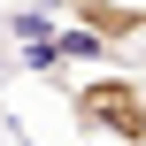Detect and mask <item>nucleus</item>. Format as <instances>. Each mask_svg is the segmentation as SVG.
I'll use <instances>...</instances> for the list:
<instances>
[{
    "label": "nucleus",
    "mask_w": 146,
    "mask_h": 146,
    "mask_svg": "<svg viewBox=\"0 0 146 146\" xmlns=\"http://www.w3.org/2000/svg\"><path fill=\"white\" fill-rule=\"evenodd\" d=\"M69 123L85 139H108V146H146V77H131V69L77 77L69 85Z\"/></svg>",
    "instance_id": "nucleus-1"
},
{
    "label": "nucleus",
    "mask_w": 146,
    "mask_h": 146,
    "mask_svg": "<svg viewBox=\"0 0 146 146\" xmlns=\"http://www.w3.org/2000/svg\"><path fill=\"white\" fill-rule=\"evenodd\" d=\"M69 23H85L92 38H108V46H139L146 38V8L139 0H54Z\"/></svg>",
    "instance_id": "nucleus-2"
},
{
    "label": "nucleus",
    "mask_w": 146,
    "mask_h": 146,
    "mask_svg": "<svg viewBox=\"0 0 146 146\" xmlns=\"http://www.w3.org/2000/svg\"><path fill=\"white\" fill-rule=\"evenodd\" d=\"M139 46H146V38H139Z\"/></svg>",
    "instance_id": "nucleus-3"
}]
</instances>
